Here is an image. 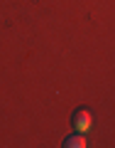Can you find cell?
Instances as JSON below:
<instances>
[{
    "instance_id": "obj_1",
    "label": "cell",
    "mask_w": 115,
    "mask_h": 148,
    "mask_svg": "<svg viewBox=\"0 0 115 148\" xmlns=\"http://www.w3.org/2000/svg\"><path fill=\"white\" fill-rule=\"evenodd\" d=\"M91 126H93V116H91V111H86V109L73 111V128H76L79 133L91 131Z\"/></svg>"
},
{
    "instance_id": "obj_2",
    "label": "cell",
    "mask_w": 115,
    "mask_h": 148,
    "mask_svg": "<svg viewBox=\"0 0 115 148\" xmlns=\"http://www.w3.org/2000/svg\"><path fill=\"white\" fill-rule=\"evenodd\" d=\"M64 146H66V148H86L88 143H86L83 133H79V131H76V136H69L66 141H64Z\"/></svg>"
}]
</instances>
